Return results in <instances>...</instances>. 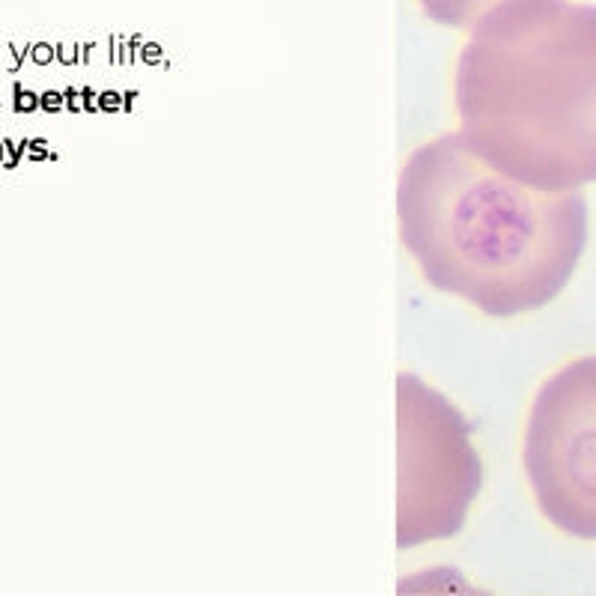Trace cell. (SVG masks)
Instances as JSON below:
<instances>
[{
    "label": "cell",
    "mask_w": 596,
    "mask_h": 596,
    "mask_svg": "<svg viewBox=\"0 0 596 596\" xmlns=\"http://www.w3.org/2000/svg\"><path fill=\"white\" fill-rule=\"evenodd\" d=\"M400 239L424 278L489 316L549 304L587 242V203L492 167L462 137L417 147L397 182Z\"/></svg>",
    "instance_id": "6da1fadb"
},
{
    "label": "cell",
    "mask_w": 596,
    "mask_h": 596,
    "mask_svg": "<svg viewBox=\"0 0 596 596\" xmlns=\"http://www.w3.org/2000/svg\"><path fill=\"white\" fill-rule=\"evenodd\" d=\"M459 132L507 176L543 191L596 182V6L504 0L456 63Z\"/></svg>",
    "instance_id": "7a4b0ae2"
},
{
    "label": "cell",
    "mask_w": 596,
    "mask_h": 596,
    "mask_svg": "<svg viewBox=\"0 0 596 596\" xmlns=\"http://www.w3.org/2000/svg\"><path fill=\"white\" fill-rule=\"evenodd\" d=\"M525 471L551 525L596 540V358L563 367L540 388L525 432Z\"/></svg>",
    "instance_id": "3957f363"
},
{
    "label": "cell",
    "mask_w": 596,
    "mask_h": 596,
    "mask_svg": "<svg viewBox=\"0 0 596 596\" xmlns=\"http://www.w3.org/2000/svg\"><path fill=\"white\" fill-rule=\"evenodd\" d=\"M417 4L432 21H439L444 27H465V30H471L489 9H495L504 0H417Z\"/></svg>",
    "instance_id": "277c9868"
}]
</instances>
